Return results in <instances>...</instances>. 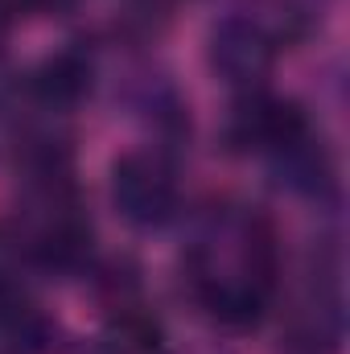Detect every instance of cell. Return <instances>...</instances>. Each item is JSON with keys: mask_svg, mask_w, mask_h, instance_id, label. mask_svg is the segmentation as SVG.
Segmentation results:
<instances>
[{"mask_svg": "<svg viewBox=\"0 0 350 354\" xmlns=\"http://www.w3.org/2000/svg\"><path fill=\"white\" fill-rule=\"evenodd\" d=\"M231 140L239 149H256V153H280L288 157L293 149H301L309 140V120L293 99H276L252 91L231 120Z\"/></svg>", "mask_w": 350, "mask_h": 354, "instance_id": "obj_1", "label": "cell"}, {"mask_svg": "<svg viewBox=\"0 0 350 354\" xmlns=\"http://www.w3.org/2000/svg\"><path fill=\"white\" fill-rule=\"evenodd\" d=\"M111 202L132 227H157L174 214L177 185L169 169L153 157H120L111 169Z\"/></svg>", "mask_w": 350, "mask_h": 354, "instance_id": "obj_2", "label": "cell"}, {"mask_svg": "<svg viewBox=\"0 0 350 354\" xmlns=\"http://www.w3.org/2000/svg\"><path fill=\"white\" fill-rule=\"evenodd\" d=\"M272 37L252 21H223L210 33V66L231 87H256L272 71Z\"/></svg>", "mask_w": 350, "mask_h": 354, "instance_id": "obj_3", "label": "cell"}, {"mask_svg": "<svg viewBox=\"0 0 350 354\" xmlns=\"http://www.w3.org/2000/svg\"><path fill=\"white\" fill-rule=\"evenodd\" d=\"M91 87V62L83 54H54L33 71V95L46 107H75Z\"/></svg>", "mask_w": 350, "mask_h": 354, "instance_id": "obj_4", "label": "cell"}, {"mask_svg": "<svg viewBox=\"0 0 350 354\" xmlns=\"http://www.w3.org/2000/svg\"><path fill=\"white\" fill-rule=\"evenodd\" d=\"M12 21H17V0H0V37L12 29Z\"/></svg>", "mask_w": 350, "mask_h": 354, "instance_id": "obj_5", "label": "cell"}]
</instances>
